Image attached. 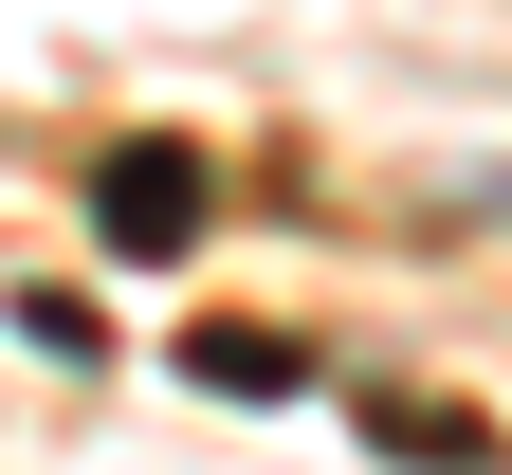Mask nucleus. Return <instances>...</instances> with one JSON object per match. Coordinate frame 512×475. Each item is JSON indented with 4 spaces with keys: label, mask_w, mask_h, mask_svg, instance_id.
Masks as SVG:
<instances>
[{
    "label": "nucleus",
    "mask_w": 512,
    "mask_h": 475,
    "mask_svg": "<svg viewBox=\"0 0 512 475\" xmlns=\"http://www.w3.org/2000/svg\"><path fill=\"white\" fill-rule=\"evenodd\" d=\"M202 201H220V165H202V147H110V165H92L110 256H183V238H202Z\"/></svg>",
    "instance_id": "f257e3e1"
},
{
    "label": "nucleus",
    "mask_w": 512,
    "mask_h": 475,
    "mask_svg": "<svg viewBox=\"0 0 512 475\" xmlns=\"http://www.w3.org/2000/svg\"><path fill=\"white\" fill-rule=\"evenodd\" d=\"M348 421H366L384 457H421V475H512L494 421H458V402H421V384H348Z\"/></svg>",
    "instance_id": "f03ea898"
},
{
    "label": "nucleus",
    "mask_w": 512,
    "mask_h": 475,
    "mask_svg": "<svg viewBox=\"0 0 512 475\" xmlns=\"http://www.w3.org/2000/svg\"><path fill=\"white\" fill-rule=\"evenodd\" d=\"M183 366H220L238 402H293V348H275V329H183Z\"/></svg>",
    "instance_id": "7ed1b4c3"
},
{
    "label": "nucleus",
    "mask_w": 512,
    "mask_h": 475,
    "mask_svg": "<svg viewBox=\"0 0 512 475\" xmlns=\"http://www.w3.org/2000/svg\"><path fill=\"white\" fill-rule=\"evenodd\" d=\"M476 201H494V220H512V165H494V183H476Z\"/></svg>",
    "instance_id": "20e7f679"
}]
</instances>
